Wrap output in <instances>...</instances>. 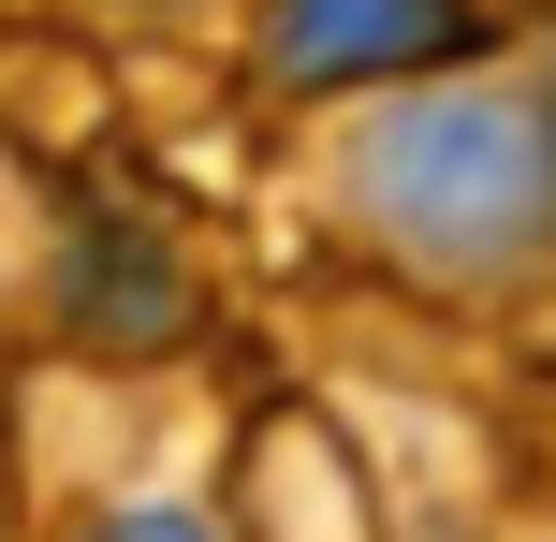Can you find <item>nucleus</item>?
I'll return each instance as SVG.
<instances>
[{"instance_id":"obj_1","label":"nucleus","mask_w":556,"mask_h":542,"mask_svg":"<svg viewBox=\"0 0 556 542\" xmlns=\"http://www.w3.org/2000/svg\"><path fill=\"white\" fill-rule=\"evenodd\" d=\"M352 205L440 279H528L556 250V103L542 88H410L366 117Z\"/></svg>"},{"instance_id":"obj_2","label":"nucleus","mask_w":556,"mask_h":542,"mask_svg":"<svg viewBox=\"0 0 556 542\" xmlns=\"http://www.w3.org/2000/svg\"><path fill=\"white\" fill-rule=\"evenodd\" d=\"M469 45V0H264V74L278 88H381Z\"/></svg>"},{"instance_id":"obj_3","label":"nucleus","mask_w":556,"mask_h":542,"mask_svg":"<svg viewBox=\"0 0 556 542\" xmlns=\"http://www.w3.org/2000/svg\"><path fill=\"white\" fill-rule=\"evenodd\" d=\"M88 542H220V528H205V514H103Z\"/></svg>"}]
</instances>
